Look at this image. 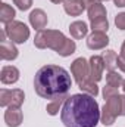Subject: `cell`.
Segmentation results:
<instances>
[{"instance_id":"1","label":"cell","mask_w":125,"mask_h":127,"mask_svg":"<svg viewBox=\"0 0 125 127\" xmlns=\"http://www.w3.org/2000/svg\"><path fill=\"white\" fill-rule=\"evenodd\" d=\"M61 120L65 127H96L100 121L99 103L87 93L68 96L61 111Z\"/></svg>"},{"instance_id":"2","label":"cell","mask_w":125,"mask_h":127,"mask_svg":"<svg viewBox=\"0 0 125 127\" xmlns=\"http://www.w3.org/2000/svg\"><path fill=\"white\" fill-rule=\"evenodd\" d=\"M72 86L69 72L58 65H44L41 66L34 77L35 93L44 99H58L66 97Z\"/></svg>"},{"instance_id":"3","label":"cell","mask_w":125,"mask_h":127,"mask_svg":"<svg viewBox=\"0 0 125 127\" xmlns=\"http://www.w3.org/2000/svg\"><path fill=\"white\" fill-rule=\"evenodd\" d=\"M66 37L59 30H40L34 37V46L38 49H52L58 52L65 43Z\"/></svg>"},{"instance_id":"4","label":"cell","mask_w":125,"mask_h":127,"mask_svg":"<svg viewBox=\"0 0 125 127\" xmlns=\"http://www.w3.org/2000/svg\"><path fill=\"white\" fill-rule=\"evenodd\" d=\"M4 31L7 34L9 40L16 43V44H22L28 40L30 37V28L21 22V21H12L7 25H4Z\"/></svg>"},{"instance_id":"5","label":"cell","mask_w":125,"mask_h":127,"mask_svg":"<svg viewBox=\"0 0 125 127\" xmlns=\"http://www.w3.org/2000/svg\"><path fill=\"white\" fill-rule=\"evenodd\" d=\"M25 100L24 90L21 89H1L0 90V106H21Z\"/></svg>"},{"instance_id":"6","label":"cell","mask_w":125,"mask_h":127,"mask_svg":"<svg viewBox=\"0 0 125 127\" xmlns=\"http://www.w3.org/2000/svg\"><path fill=\"white\" fill-rule=\"evenodd\" d=\"M71 74L77 84H81L83 81L90 78V64L84 58H77L71 64Z\"/></svg>"},{"instance_id":"7","label":"cell","mask_w":125,"mask_h":127,"mask_svg":"<svg viewBox=\"0 0 125 127\" xmlns=\"http://www.w3.org/2000/svg\"><path fill=\"white\" fill-rule=\"evenodd\" d=\"M90 80L93 81H100L102 77H103V71L106 69L104 68V62H103V56H99V55H93L90 58Z\"/></svg>"},{"instance_id":"8","label":"cell","mask_w":125,"mask_h":127,"mask_svg":"<svg viewBox=\"0 0 125 127\" xmlns=\"http://www.w3.org/2000/svg\"><path fill=\"white\" fill-rule=\"evenodd\" d=\"M24 120L21 106H7L4 111V123L7 127H19Z\"/></svg>"},{"instance_id":"9","label":"cell","mask_w":125,"mask_h":127,"mask_svg":"<svg viewBox=\"0 0 125 127\" xmlns=\"http://www.w3.org/2000/svg\"><path fill=\"white\" fill-rule=\"evenodd\" d=\"M109 44V37L106 32H93L87 37V47L91 50H100L104 49Z\"/></svg>"},{"instance_id":"10","label":"cell","mask_w":125,"mask_h":127,"mask_svg":"<svg viewBox=\"0 0 125 127\" xmlns=\"http://www.w3.org/2000/svg\"><path fill=\"white\" fill-rule=\"evenodd\" d=\"M18 55H19V50L16 49L13 41H9V40L0 41V58L3 61H13L18 58Z\"/></svg>"},{"instance_id":"11","label":"cell","mask_w":125,"mask_h":127,"mask_svg":"<svg viewBox=\"0 0 125 127\" xmlns=\"http://www.w3.org/2000/svg\"><path fill=\"white\" fill-rule=\"evenodd\" d=\"M30 24H31L32 28H35L37 31L40 30H44L46 25H47V15L43 9H34L31 13H30Z\"/></svg>"},{"instance_id":"12","label":"cell","mask_w":125,"mask_h":127,"mask_svg":"<svg viewBox=\"0 0 125 127\" xmlns=\"http://www.w3.org/2000/svg\"><path fill=\"white\" fill-rule=\"evenodd\" d=\"M0 80L3 84H13L19 80V69L13 65H6L1 68Z\"/></svg>"},{"instance_id":"13","label":"cell","mask_w":125,"mask_h":127,"mask_svg":"<svg viewBox=\"0 0 125 127\" xmlns=\"http://www.w3.org/2000/svg\"><path fill=\"white\" fill-rule=\"evenodd\" d=\"M63 9L68 15L71 16H80L84 9H85V4L83 0H65L63 3Z\"/></svg>"},{"instance_id":"14","label":"cell","mask_w":125,"mask_h":127,"mask_svg":"<svg viewBox=\"0 0 125 127\" xmlns=\"http://www.w3.org/2000/svg\"><path fill=\"white\" fill-rule=\"evenodd\" d=\"M69 32L71 35L75 38V40H81L83 37L87 35L88 32V27L84 21H74L71 25H69Z\"/></svg>"},{"instance_id":"15","label":"cell","mask_w":125,"mask_h":127,"mask_svg":"<svg viewBox=\"0 0 125 127\" xmlns=\"http://www.w3.org/2000/svg\"><path fill=\"white\" fill-rule=\"evenodd\" d=\"M104 105H106V108H107L116 118H118L119 115H122V99H121V95L113 96V97L107 99Z\"/></svg>"},{"instance_id":"16","label":"cell","mask_w":125,"mask_h":127,"mask_svg":"<svg viewBox=\"0 0 125 127\" xmlns=\"http://www.w3.org/2000/svg\"><path fill=\"white\" fill-rule=\"evenodd\" d=\"M15 16H16L15 9L10 4H7V3H1L0 4V21L4 25H7L9 22L15 21Z\"/></svg>"},{"instance_id":"17","label":"cell","mask_w":125,"mask_h":127,"mask_svg":"<svg viewBox=\"0 0 125 127\" xmlns=\"http://www.w3.org/2000/svg\"><path fill=\"white\" fill-rule=\"evenodd\" d=\"M87 12H88V19L90 22L91 21H96V19H100V18H106V7L102 4V3H97V4H93L90 7H87Z\"/></svg>"},{"instance_id":"18","label":"cell","mask_w":125,"mask_h":127,"mask_svg":"<svg viewBox=\"0 0 125 127\" xmlns=\"http://www.w3.org/2000/svg\"><path fill=\"white\" fill-rule=\"evenodd\" d=\"M116 61H118V55L115 50H106L103 53V62H104V68L107 71H115V68L118 66Z\"/></svg>"},{"instance_id":"19","label":"cell","mask_w":125,"mask_h":127,"mask_svg":"<svg viewBox=\"0 0 125 127\" xmlns=\"http://www.w3.org/2000/svg\"><path fill=\"white\" fill-rule=\"evenodd\" d=\"M78 87L81 89V92L83 93H87V95L93 96V97H96V96L99 95V87H97V83L96 81H93V80H85V81H83L81 84H78Z\"/></svg>"},{"instance_id":"20","label":"cell","mask_w":125,"mask_h":127,"mask_svg":"<svg viewBox=\"0 0 125 127\" xmlns=\"http://www.w3.org/2000/svg\"><path fill=\"white\" fill-rule=\"evenodd\" d=\"M75 49H77V44H75V41L74 40H71V38H66L65 40V43L62 44V47L56 52L58 55H61L63 58H66V56H71L74 52H75Z\"/></svg>"},{"instance_id":"21","label":"cell","mask_w":125,"mask_h":127,"mask_svg":"<svg viewBox=\"0 0 125 127\" xmlns=\"http://www.w3.org/2000/svg\"><path fill=\"white\" fill-rule=\"evenodd\" d=\"M124 83V78L121 74H118L116 71H109L106 74V84L113 86V87H121Z\"/></svg>"},{"instance_id":"22","label":"cell","mask_w":125,"mask_h":127,"mask_svg":"<svg viewBox=\"0 0 125 127\" xmlns=\"http://www.w3.org/2000/svg\"><path fill=\"white\" fill-rule=\"evenodd\" d=\"M65 99H66V97H58V99H53V100H50V102L47 103V106H46V111H47V114H50V115H56V114L59 112L61 106L65 103Z\"/></svg>"},{"instance_id":"23","label":"cell","mask_w":125,"mask_h":127,"mask_svg":"<svg viewBox=\"0 0 125 127\" xmlns=\"http://www.w3.org/2000/svg\"><path fill=\"white\" fill-rule=\"evenodd\" d=\"M90 24H91V31L93 32H107V30H109L107 18L96 19V21H91Z\"/></svg>"},{"instance_id":"24","label":"cell","mask_w":125,"mask_h":127,"mask_svg":"<svg viewBox=\"0 0 125 127\" xmlns=\"http://www.w3.org/2000/svg\"><path fill=\"white\" fill-rule=\"evenodd\" d=\"M115 120H116V117L106 108V105L102 108V111H100V121H102V124H104V126H112L113 123H115Z\"/></svg>"},{"instance_id":"25","label":"cell","mask_w":125,"mask_h":127,"mask_svg":"<svg viewBox=\"0 0 125 127\" xmlns=\"http://www.w3.org/2000/svg\"><path fill=\"white\" fill-rule=\"evenodd\" d=\"M103 97H104V100H107V99H110V97H113V96H118V87H113V86H109V84H106L104 87H103Z\"/></svg>"},{"instance_id":"26","label":"cell","mask_w":125,"mask_h":127,"mask_svg":"<svg viewBox=\"0 0 125 127\" xmlns=\"http://www.w3.org/2000/svg\"><path fill=\"white\" fill-rule=\"evenodd\" d=\"M13 3L16 4V7L19 9V10H28L30 7H31L32 4V0H13Z\"/></svg>"},{"instance_id":"27","label":"cell","mask_w":125,"mask_h":127,"mask_svg":"<svg viewBox=\"0 0 125 127\" xmlns=\"http://www.w3.org/2000/svg\"><path fill=\"white\" fill-rule=\"evenodd\" d=\"M115 25H116V28L125 31V12H121L115 16Z\"/></svg>"},{"instance_id":"28","label":"cell","mask_w":125,"mask_h":127,"mask_svg":"<svg viewBox=\"0 0 125 127\" xmlns=\"http://www.w3.org/2000/svg\"><path fill=\"white\" fill-rule=\"evenodd\" d=\"M116 65H118V68H119L122 72H125V53H124V52H121V55L118 56Z\"/></svg>"},{"instance_id":"29","label":"cell","mask_w":125,"mask_h":127,"mask_svg":"<svg viewBox=\"0 0 125 127\" xmlns=\"http://www.w3.org/2000/svg\"><path fill=\"white\" fill-rule=\"evenodd\" d=\"M83 1H84L85 7H90V6H93V4H97V3H102L103 0H83Z\"/></svg>"},{"instance_id":"30","label":"cell","mask_w":125,"mask_h":127,"mask_svg":"<svg viewBox=\"0 0 125 127\" xmlns=\"http://www.w3.org/2000/svg\"><path fill=\"white\" fill-rule=\"evenodd\" d=\"M116 7H125V0H113Z\"/></svg>"},{"instance_id":"31","label":"cell","mask_w":125,"mask_h":127,"mask_svg":"<svg viewBox=\"0 0 125 127\" xmlns=\"http://www.w3.org/2000/svg\"><path fill=\"white\" fill-rule=\"evenodd\" d=\"M121 99H122V115H125V95H121Z\"/></svg>"},{"instance_id":"32","label":"cell","mask_w":125,"mask_h":127,"mask_svg":"<svg viewBox=\"0 0 125 127\" xmlns=\"http://www.w3.org/2000/svg\"><path fill=\"white\" fill-rule=\"evenodd\" d=\"M52 3H55V4H59V3H65V0H50Z\"/></svg>"},{"instance_id":"33","label":"cell","mask_w":125,"mask_h":127,"mask_svg":"<svg viewBox=\"0 0 125 127\" xmlns=\"http://www.w3.org/2000/svg\"><path fill=\"white\" fill-rule=\"evenodd\" d=\"M121 52L125 53V40H124V43H122V46H121Z\"/></svg>"},{"instance_id":"34","label":"cell","mask_w":125,"mask_h":127,"mask_svg":"<svg viewBox=\"0 0 125 127\" xmlns=\"http://www.w3.org/2000/svg\"><path fill=\"white\" fill-rule=\"evenodd\" d=\"M122 90L125 92V80H124V83H122Z\"/></svg>"},{"instance_id":"35","label":"cell","mask_w":125,"mask_h":127,"mask_svg":"<svg viewBox=\"0 0 125 127\" xmlns=\"http://www.w3.org/2000/svg\"><path fill=\"white\" fill-rule=\"evenodd\" d=\"M103 1H107V0H103Z\"/></svg>"}]
</instances>
